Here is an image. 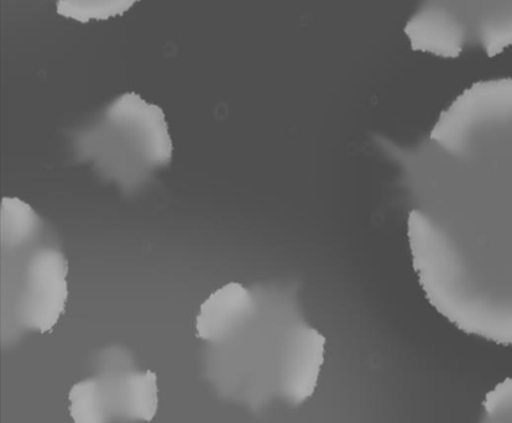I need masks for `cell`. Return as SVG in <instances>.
Returning a JSON list of instances; mask_svg holds the SVG:
<instances>
[{"label": "cell", "mask_w": 512, "mask_h": 423, "mask_svg": "<svg viewBox=\"0 0 512 423\" xmlns=\"http://www.w3.org/2000/svg\"><path fill=\"white\" fill-rule=\"evenodd\" d=\"M72 145L78 161L127 195L148 185L174 154L163 109L134 92L117 97L76 130Z\"/></svg>", "instance_id": "4"}, {"label": "cell", "mask_w": 512, "mask_h": 423, "mask_svg": "<svg viewBox=\"0 0 512 423\" xmlns=\"http://www.w3.org/2000/svg\"><path fill=\"white\" fill-rule=\"evenodd\" d=\"M2 232V341L52 331L69 299V261L59 240L28 203L4 197Z\"/></svg>", "instance_id": "3"}, {"label": "cell", "mask_w": 512, "mask_h": 423, "mask_svg": "<svg viewBox=\"0 0 512 423\" xmlns=\"http://www.w3.org/2000/svg\"><path fill=\"white\" fill-rule=\"evenodd\" d=\"M479 423H512V378L505 379L485 396Z\"/></svg>", "instance_id": "9"}, {"label": "cell", "mask_w": 512, "mask_h": 423, "mask_svg": "<svg viewBox=\"0 0 512 423\" xmlns=\"http://www.w3.org/2000/svg\"><path fill=\"white\" fill-rule=\"evenodd\" d=\"M405 34L412 50L443 59L469 47L495 57L512 47V0H422Z\"/></svg>", "instance_id": "5"}, {"label": "cell", "mask_w": 512, "mask_h": 423, "mask_svg": "<svg viewBox=\"0 0 512 423\" xmlns=\"http://www.w3.org/2000/svg\"><path fill=\"white\" fill-rule=\"evenodd\" d=\"M299 281L255 285V300L226 337L208 344L214 389L254 412L274 404L299 407L317 389L326 338L308 321Z\"/></svg>", "instance_id": "2"}, {"label": "cell", "mask_w": 512, "mask_h": 423, "mask_svg": "<svg viewBox=\"0 0 512 423\" xmlns=\"http://www.w3.org/2000/svg\"><path fill=\"white\" fill-rule=\"evenodd\" d=\"M139 0H56L57 14L61 17L88 23L108 20L128 12Z\"/></svg>", "instance_id": "8"}, {"label": "cell", "mask_w": 512, "mask_h": 423, "mask_svg": "<svg viewBox=\"0 0 512 423\" xmlns=\"http://www.w3.org/2000/svg\"><path fill=\"white\" fill-rule=\"evenodd\" d=\"M97 373L73 385L75 423L150 422L159 406L158 376L135 367L132 354L109 347L99 354Z\"/></svg>", "instance_id": "6"}, {"label": "cell", "mask_w": 512, "mask_h": 423, "mask_svg": "<svg viewBox=\"0 0 512 423\" xmlns=\"http://www.w3.org/2000/svg\"><path fill=\"white\" fill-rule=\"evenodd\" d=\"M255 286L229 282L203 302L196 320L197 337L208 344L217 343L237 325L253 305Z\"/></svg>", "instance_id": "7"}, {"label": "cell", "mask_w": 512, "mask_h": 423, "mask_svg": "<svg viewBox=\"0 0 512 423\" xmlns=\"http://www.w3.org/2000/svg\"><path fill=\"white\" fill-rule=\"evenodd\" d=\"M374 144L399 172L427 301L462 332L512 346V77L474 83L416 143Z\"/></svg>", "instance_id": "1"}]
</instances>
